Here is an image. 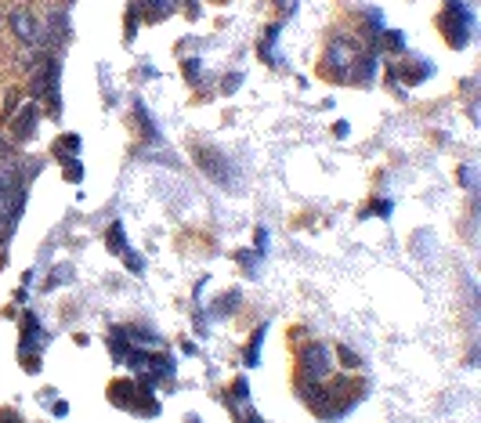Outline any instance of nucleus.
Wrapping results in <instances>:
<instances>
[{
	"label": "nucleus",
	"mask_w": 481,
	"mask_h": 423,
	"mask_svg": "<svg viewBox=\"0 0 481 423\" xmlns=\"http://www.w3.org/2000/svg\"><path fill=\"white\" fill-rule=\"evenodd\" d=\"M11 29H15L18 36H22L26 44H33V40H36V26H33V18H29L26 11H15V15H11Z\"/></svg>",
	"instance_id": "5"
},
{
	"label": "nucleus",
	"mask_w": 481,
	"mask_h": 423,
	"mask_svg": "<svg viewBox=\"0 0 481 423\" xmlns=\"http://www.w3.org/2000/svg\"><path fill=\"white\" fill-rule=\"evenodd\" d=\"M51 156L58 159V163H72L80 156V134H62L58 141L51 145Z\"/></svg>",
	"instance_id": "4"
},
{
	"label": "nucleus",
	"mask_w": 481,
	"mask_h": 423,
	"mask_svg": "<svg viewBox=\"0 0 481 423\" xmlns=\"http://www.w3.org/2000/svg\"><path fill=\"white\" fill-rule=\"evenodd\" d=\"M333 365H337V358H333V347L326 344H308L304 355H301V380L308 376V383H319L333 373Z\"/></svg>",
	"instance_id": "2"
},
{
	"label": "nucleus",
	"mask_w": 481,
	"mask_h": 423,
	"mask_svg": "<svg viewBox=\"0 0 481 423\" xmlns=\"http://www.w3.org/2000/svg\"><path fill=\"white\" fill-rule=\"evenodd\" d=\"M62 174H65V181H80L84 177V167H80V159H72V163H62Z\"/></svg>",
	"instance_id": "8"
},
{
	"label": "nucleus",
	"mask_w": 481,
	"mask_h": 423,
	"mask_svg": "<svg viewBox=\"0 0 481 423\" xmlns=\"http://www.w3.org/2000/svg\"><path fill=\"white\" fill-rule=\"evenodd\" d=\"M11 134H15L18 141H29V138L36 134V109H33V105H22V109H18V116L11 120Z\"/></svg>",
	"instance_id": "3"
},
{
	"label": "nucleus",
	"mask_w": 481,
	"mask_h": 423,
	"mask_svg": "<svg viewBox=\"0 0 481 423\" xmlns=\"http://www.w3.org/2000/svg\"><path fill=\"white\" fill-rule=\"evenodd\" d=\"M232 398H235V401H246V398H250L246 380H235V383H232Z\"/></svg>",
	"instance_id": "9"
},
{
	"label": "nucleus",
	"mask_w": 481,
	"mask_h": 423,
	"mask_svg": "<svg viewBox=\"0 0 481 423\" xmlns=\"http://www.w3.org/2000/svg\"><path fill=\"white\" fill-rule=\"evenodd\" d=\"M184 423H203V420H199V416H189V420H184Z\"/></svg>",
	"instance_id": "10"
},
{
	"label": "nucleus",
	"mask_w": 481,
	"mask_h": 423,
	"mask_svg": "<svg viewBox=\"0 0 481 423\" xmlns=\"http://www.w3.org/2000/svg\"><path fill=\"white\" fill-rule=\"evenodd\" d=\"M265 333H268V326H261V329L253 333V344L246 347V365H257V362H261V344H265Z\"/></svg>",
	"instance_id": "6"
},
{
	"label": "nucleus",
	"mask_w": 481,
	"mask_h": 423,
	"mask_svg": "<svg viewBox=\"0 0 481 423\" xmlns=\"http://www.w3.org/2000/svg\"><path fill=\"white\" fill-rule=\"evenodd\" d=\"M109 250H113V253H127V243H123V225H113V228H109Z\"/></svg>",
	"instance_id": "7"
},
{
	"label": "nucleus",
	"mask_w": 481,
	"mask_h": 423,
	"mask_svg": "<svg viewBox=\"0 0 481 423\" xmlns=\"http://www.w3.org/2000/svg\"><path fill=\"white\" fill-rule=\"evenodd\" d=\"M441 33H445V40L452 47H467L471 33H474V11L464 4V0H445V11L438 18Z\"/></svg>",
	"instance_id": "1"
}]
</instances>
